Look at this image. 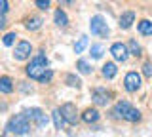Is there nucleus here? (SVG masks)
I'll return each mask as SVG.
<instances>
[{"instance_id":"obj_10","label":"nucleus","mask_w":152,"mask_h":137,"mask_svg":"<svg viewBox=\"0 0 152 137\" xmlns=\"http://www.w3.org/2000/svg\"><path fill=\"white\" fill-rule=\"evenodd\" d=\"M131 108V105L127 101H120V103H116V107H114V116H118V118H126L127 114V111Z\"/></svg>"},{"instance_id":"obj_21","label":"nucleus","mask_w":152,"mask_h":137,"mask_svg":"<svg viewBox=\"0 0 152 137\" xmlns=\"http://www.w3.org/2000/svg\"><path fill=\"white\" fill-rule=\"evenodd\" d=\"M127 48H129V53H131V55H135V57H139V55H141V46L137 44L135 40H129Z\"/></svg>"},{"instance_id":"obj_27","label":"nucleus","mask_w":152,"mask_h":137,"mask_svg":"<svg viewBox=\"0 0 152 137\" xmlns=\"http://www.w3.org/2000/svg\"><path fill=\"white\" fill-rule=\"evenodd\" d=\"M142 73H145V76H152V63H145Z\"/></svg>"},{"instance_id":"obj_11","label":"nucleus","mask_w":152,"mask_h":137,"mask_svg":"<svg viewBox=\"0 0 152 137\" xmlns=\"http://www.w3.org/2000/svg\"><path fill=\"white\" fill-rule=\"evenodd\" d=\"M51 116H53V124H55L57 130H63V127H65V122H66V118H65V114H63V111H61V108H55Z\"/></svg>"},{"instance_id":"obj_8","label":"nucleus","mask_w":152,"mask_h":137,"mask_svg":"<svg viewBox=\"0 0 152 137\" xmlns=\"http://www.w3.org/2000/svg\"><path fill=\"white\" fill-rule=\"evenodd\" d=\"M61 111H63V114H65L69 124H76V122H78V111H76V107L72 103H65V105L61 107Z\"/></svg>"},{"instance_id":"obj_16","label":"nucleus","mask_w":152,"mask_h":137,"mask_svg":"<svg viewBox=\"0 0 152 137\" xmlns=\"http://www.w3.org/2000/svg\"><path fill=\"white\" fill-rule=\"evenodd\" d=\"M12 89H13L12 78H8V76H2V78H0V92H2V93H12Z\"/></svg>"},{"instance_id":"obj_25","label":"nucleus","mask_w":152,"mask_h":137,"mask_svg":"<svg viewBox=\"0 0 152 137\" xmlns=\"http://www.w3.org/2000/svg\"><path fill=\"white\" fill-rule=\"evenodd\" d=\"M2 40H4V44H6V46H12L13 40H15V32H6Z\"/></svg>"},{"instance_id":"obj_9","label":"nucleus","mask_w":152,"mask_h":137,"mask_svg":"<svg viewBox=\"0 0 152 137\" xmlns=\"http://www.w3.org/2000/svg\"><path fill=\"white\" fill-rule=\"evenodd\" d=\"M110 95H108L107 92H104V89H95L93 92V101H95V105H107L108 101H110V99H108Z\"/></svg>"},{"instance_id":"obj_14","label":"nucleus","mask_w":152,"mask_h":137,"mask_svg":"<svg viewBox=\"0 0 152 137\" xmlns=\"http://www.w3.org/2000/svg\"><path fill=\"white\" fill-rule=\"evenodd\" d=\"M116 73H118V69H116V65H114V63H104L103 65V76L104 78L110 80V78L116 76Z\"/></svg>"},{"instance_id":"obj_17","label":"nucleus","mask_w":152,"mask_h":137,"mask_svg":"<svg viewBox=\"0 0 152 137\" xmlns=\"http://www.w3.org/2000/svg\"><path fill=\"white\" fill-rule=\"evenodd\" d=\"M55 23L59 27H66V25H69V17H66V13L63 10H57L55 12Z\"/></svg>"},{"instance_id":"obj_4","label":"nucleus","mask_w":152,"mask_h":137,"mask_svg":"<svg viewBox=\"0 0 152 137\" xmlns=\"http://www.w3.org/2000/svg\"><path fill=\"white\" fill-rule=\"evenodd\" d=\"M110 53H112V57L116 59V61L126 63V61H127V55H129V48H127V46H124V44H120V42H116V44H112Z\"/></svg>"},{"instance_id":"obj_13","label":"nucleus","mask_w":152,"mask_h":137,"mask_svg":"<svg viewBox=\"0 0 152 137\" xmlns=\"http://www.w3.org/2000/svg\"><path fill=\"white\" fill-rule=\"evenodd\" d=\"M133 21H135V13H133V12H126L120 17V27H122V29H129V27L133 25Z\"/></svg>"},{"instance_id":"obj_23","label":"nucleus","mask_w":152,"mask_h":137,"mask_svg":"<svg viewBox=\"0 0 152 137\" xmlns=\"http://www.w3.org/2000/svg\"><path fill=\"white\" fill-rule=\"evenodd\" d=\"M76 67H78V70H80L82 74H89V73H91V67H89V65L86 63L84 59H80L78 63H76Z\"/></svg>"},{"instance_id":"obj_6","label":"nucleus","mask_w":152,"mask_h":137,"mask_svg":"<svg viewBox=\"0 0 152 137\" xmlns=\"http://www.w3.org/2000/svg\"><path fill=\"white\" fill-rule=\"evenodd\" d=\"M25 112H27V116L31 118V120H34V124L38 127H46L48 126V114H44L40 108H28Z\"/></svg>"},{"instance_id":"obj_1","label":"nucleus","mask_w":152,"mask_h":137,"mask_svg":"<svg viewBox=\"0 0 152 137\" xmlns=\"http://www.w3.org/2000/svg\"><path fill=\"white\" fill-rule=\"evenodd\" d=\"M48 65H50V63H48L46 55H36V57L28 63L27 74L32 80H38V82H50L51 76H53V73L48 69Z\"/></svg>"},{"instance_id":"obj_19","label":"nucleus","mask_w":152,"mask_h":137,"mask_svg":"<svg viewBox=\"0 0 152 137\" xmlns=\"http://www.w3.org/2000/svg\"><path fill=\"white\" fill-rule=\"evenodd\" d=\"M124 120H129V122H139L141 120V112L137 111V108H129V111H127V114H126V118H124Z\"/></svg>"},{"instance_id":"obj_3","label":"nucleus","mask_w":152,"mask_h":137,"mask_svg":"<svg viewBox=\"0 0 152 137\" xmlns=\"http://www.w3.org/2000/svg\"><path fill=\"white\" fill-rule=\"evenodd\" d=\"M89 29H91V34H97V36H108V27L104 19L101 15H95L91 17V21H89Z\"/></svg>"},{"instance_id":"obj_18","label":"nucleus","mask_w":152,"mask_h":137,"mask_svg":"<svg viewBox=\"0 0 152 137\" xmlns=\"http://www.w3.org/2000/svg\"><path fill=\"white\" fill-rule=\"evenodd\" d=\"M42 27V19L40 17H31V19H27V29L28 31H36Z\"/></svg>"},{"instance_id":"obj_28","label":"nucleus","mask_w":152,"mask_h":137,"mask_svg":"<svg viewBox=\"0 0 152 137\" xmlns=\"http://www.w3.org/2000/svg\"><path fill=\"white\" fill-rule=\"evenodd\" d=\"M8 13V0H2V15Z\"/></svg>"},{"instance_id":"obj_15","label":"nucleus","mask_w":152,"mask_h":137,"mask_svg":"<svg viewBox=\"0 0 152 137\" xmlns=\"http://www.w3.org/2000/svg\"><path fill=\"white\" fill-rule=\"evenodd\" d=\"M139 32L145 36H152V21H148V19L139 21Z\"/></svg>"},{"instance_id":"obj_29","label":"nucleus","mask_w":152,"mask_h":137,"mask_svg":"<svg viewBox=\"0 0 152 137\" xmlns=\"http://www.w3.org/2000/svg\"><path fill=\"white\" fill-rule=\"evenodd\" d=\"M59 2H61V4H72L74 0H59Z\"/></svg>"},{"instance_id":"obj_7","label":"nucleus","mask_w":152,"mask_h":137,"mask_svg":"<svg viewBox=\"0 0 152 137\" xmlns=\"http://www.w3.org/2000/svg\"><path fill=\"white\" fill-rule=\"evenodd\" d=\"M31 51H32V48H31V44H28L27 40H21L17 44V48H15V51H13V57H15L17 61H25L28 55H31Z\"/></svg>"},{"instance_id":"obj_5","label":"nucleus","mask_w":152,"mask_h":137,"mask_svg":"<svg viewBox=\"0 0 152 137\" xmlns=\"http://www.w3.org/2000/svg\"><path fill=\"white\" fill-rule=\"evenodd\" d=\"M124 86H126V89L129 93L137 92V89L141 88V76L137 73H127L126 78H124Z\"/></svg>"},{"instance_id":"obj_20","label":"nucleus","mask_w":152,"mask_h":137,"mask_svg":"<svg viewBox=\"0 0 152 137\" xmlns=\"http://www.w3.org/2000/svg\"><path fill=\"white\" fill-rule=\"evenodd\" d=\"M86 46H88V36H80V40L74 44V51L76 53H82Z\"/></svg>"},{"instance_id":"obj_26","label":"nucleus","mask_w":152,"mask_h":137,"mask_svg":"<svg viewBox=\"0 0 152 137\" xmlns=\"http://www.w3.org/2000/svg\"><path fill=\"white\" fill-rule=\"evenodd\" d=\"M36 6L40 8V10H48V8H50V0H36Z\"/></svg>"},{"instance_id":"obj_2","label":"nucleus","mask_w":152,"mask_h":137,"mask_svg":"<svg viewBox=\"0 0 152 137\" xmlns=\"http://www.w3.org/2000/svg\"><path fill=\"white\" fill-rule=\"evenodd\" d=\"M6 133H17V135H27L31 133V118L27 116V112L23 114H15L6 126Z\"/></svg>"},{"instance_id":"obj_12","label":"nucleus","mask_w":152,"mask_h":137,"mask_svg":"<svg viewBox=\"0 0 152 137\" xmlns=\"http://www.w3.org/2000/svg\"><path fill=\"white\" fill-rule=\"evenodd\" d=\"M82 120L86 124H91V122H97L99 120V111L97 108H88V111L82 114Z\"/></svg>"},{"instance_id":"obj_22","label":"nucleus","mask_w":152,"mask_h":137,"mask_svg":"<svg viewBox=\"0 0 152 137\" xmlns=\"http://www.w3.org/2000/svg\"><path fill=\"white\" fill-rule=\"evenodd\" d=\"M103 51H104V48H103L101 44L91 46V57H93V59H101V57H103Z\"/></svg>"},{"instance_id":"obj_24","label":"nucleus","mask_w":152,"mask_h":137,"mask_svg":"<svg viewBox=\"0 0 152 137\" xmlns=\"http://www.w3.org/2000/svg\"><path fill=\"white\" fill-rule=\"evenodd\" d=\"M66 82H69V86H72V88H76V89L82 86V82H80L76 76H72V74H69V76H66Z\"/></svg>"}]
</instances>
